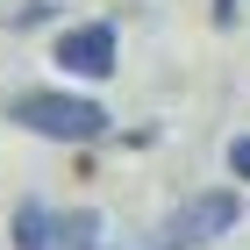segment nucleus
<instances>
[{
	"label": "nucleus",
	"mask_w": 250,
	"mask_h": 250,
	"mask_svg": "<svg viewBox=\"0 0 250 250\" xmlns=\"http://www.w3.org/2000/svg\"><path fill=\"white\" fill-rule=\"evenodd\" d=\"M7 122L29 136H50V143H93L107 136V107L100 100H79V93H15L7 100Z\"/></svg>",
	"instance_id": "obj_1"
},
{
	"label": "nucleus",
	"mask_w": 250,
	"mask_h": 250,
	"mask_svg": "<svg viewBox=\"0 0 250 250\" xmlns=\"http://www.w3.org/2000/svg\"><path fill=\"white\" fill-rule=\"evenodd\" d=\"M15 250H100V214H58L43 200L15 208Z\"/></svg>",
	"instance_id": "obj_2"
},
{
	"label": "nucleus",
	"mask_w": 250,
	"mask_h": 250,
	"mask_svg": "<svg viewBox=\"0 0 250 250\" xmlns=\"http://www.w3.org/2000/svg\"><path fill=\"white\" fill-rule=\"evenodd\" d=\"M236 193H200V200H186V208L165 214V229H157V250H200L214 243V236H229L236 229Z\"/></svg>",
	"instance_id": "obj_3"
},
{
	"label": "nucleus",
	"mask_w": 250,
	"mask_h": 250,
	"mask_svg": "<svg viewBox=\"0 0 250 250\" xmlns=\"http://www.w3.org/2000/svg\"><path fill=\"white\" fill-rule=\"evenodd\" d=\"M58 64L72 79H107V72H115V29H107V21L64 29V36H58Z\"/></svg>",
	"instance_id": "obj_4"
},
{
	"label": "nucleus",
	"mask_w": 250,
	"mask_h": 250,
	"mask_svg": "<svg viewBox=\"0 0 250 250\" xmlns=\"http://www.w3.org/2000/svg\"><path fill=\"white\" fill-rule=\"evenodd\" d=\"M229 172H236V179H250V136H243V143L229 150Z\"/></svg>",
	"instance_id": "obj_5"
},
{
	"label": "nucleus",
	"mask_w": 250,
	"mask_h": 250,
	"mask_svg": "<svg viewBox=\"0 0 250 250\" xmlns=\"http://www.w3.org/2000/svg\"><path fill=\"white\" fill-rule=\"evenodd\" d=\"M214 21H222V29H229V21H236V0H214Z\"/></svg>",
	"instance_id": "obj_6"
}]
</instances>
